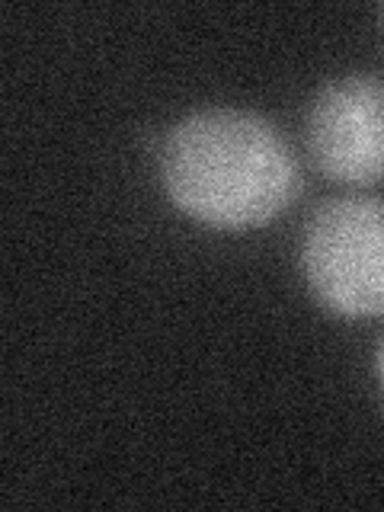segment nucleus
Wrapping results in <instances>:
<instances>
[{
  "label": "nucleus",
  "instance_id": "nucleus-1",
  "mask_svg": "<svg viewBox=\"0 0 384 512\" xmlns=\"http://www.w3.org/2000/svg\"><path fill=\"white\" fill-rule=\"evenodd\" d=\"M160 176L176 208L212 228H256L298 196L288 141L256 112L205 109L170 128Z\"/></svg>",
  "mask_w": 384,
  "mask_h": 512
},
{
  "label": "nucleus",
  "instance_id": "nucleus-2",
  "mask_svg": "<svg viewBox=\"0 0 384 512\" xmlns=\"http://www.w3.org/2000/svg\"><path fill=\"white\" fill-rule=\"evenodd\" d=\"M301 272L314 298L343 317L384 314V202H320L301 234Z\"/></svg>",
  "mask_w": 384,
  "mask_h": 512
},
{
  "label": "nucleus",
  "instance_id": "nucleus-3",
  "mask_svg": "<svg viewBox=\"0 0 384 512\" xmlns=\"http://www.w3.org/2000/svg\"><path fill=\"white\" fill-rule=\"evenodd\" d=\"M304 135L330 180L349 186L384 180V80L372 74L330 80L314 96Z\"/></svg>",
  "mask_w": 384,
  "mask_h": 512
},
{
  "label": "nucleus",
  "instance_id": "nucleus-4",
  "mask_svg": "<svg viewBox=\"0 0 384 512\" xmlns=\"http://www.w3.org/2000/svg\"><path fill=\"white\" fill-rule=\"evenodd\" d=\"M378 375H381V384H384V343L378 349Z\"/></svg>",
  "mask_w": 384,
  "mask_h": 512
}]
</instances>
